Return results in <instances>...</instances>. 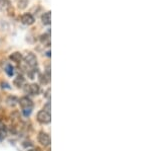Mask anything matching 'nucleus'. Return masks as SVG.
I'll list each match as a JSON object with an SVG mask.
<instances>
[{
  "instance_id": "1",
  "label": "nucleus",
  "mask_w": 151,
  "mask_h": 151,
  "mask_svg": "<svg viewBox=\"0 0 151 151\" xmlns=\"http://www.w3.org/2000/svg\"><path fill=\"white\" fill-rule=\"evenodd\" d=\"M23 90L26 94H30V96H37L40 91V87L38 84L32 83V84H24Z\"/></svg>"
},
{
  "instance_id": "2",
  "label": "nucleus",
  "mask_w": 151,
  "mask_h": 151,
  "mask_svg": "<svg viewBox=\"0 0 151 151\" xmlns=\"http://www.w3.org/2000/svg\"><path fill=\"white\" fill-rule=\"evenodd\" d=\"M24 62H25V64L27 65V66H29L30 68H33V69L37 66V58H36V56L31 52H29L25 55V57H24Z\"/></svg>"
},
{
  "instance_id": "3",
  "label": "nucleus",
  "mask_w": 151,
  "mask_h": 151,
  "mask_svg": "<svg viewBox=\"0 0 151 151\" xmlns=\"http://www.w3.org/2000/svg\"><path fill=\"white\" fill-rule=\"evenodd\" d=\"M50 119H52V117H50V114L47 113V112L40 111L37 113V121L40 122V124H42V125H47V124L50 123Z\"/></svg>"
},
{
  "instance_id": "4",
  "label": "nucleus",
  "mask_w": 151,
  "mask_h": 151,
  "mask_svg": "<svg viewBox=\"0 0 151 151\" xmlns=\"http://www.w3.org/2000/svg\"><path fill=\"white\" fill-rule=\"evenodd\" d=\"M38 141H40V143L41 145L48 146L50 144V137L47 132L41 131V132L38 133Z\"/></svg>"
},
{
  "instance_id": "5",
  "label": "nucleus",
  "mask_w": 151,
  "mask_h": 151,
  "mask_svg": "<svg viewBox=\"0 0 151 151\" xmlns=\"http://www.w3.org/2000/svg\"><path fill=\"white\" fill-rule=\"evenodd\" d=\"M18 104H20V107L22 108V109H32V108H33V101L27 96H24L22 98H20V101H18Z\"/></svg>"
},
{
  "instance_id": "6",
  "label": "nucleus",
  "mask_w": 151,
  "mask_h": 151,
  "mask_svg": "<svg viewBox=\"0 0 151 151\" xmlns=\"http://www.w3.org/2000/svg\"><path fill=\"white\" fill-rule=\"evenodd\" d=\"M35 21V18H33V15L31 13H24L22 16H21V23L25 26H31L33 24Z\"/></svg>"
},
{
  "instance_id": "7",
  "label": "nucleus",
  "mask_w": 151,
  "mask_h": 151,
  "mask_svg": "<svg viewBox=\"0 0 151 151\" xmlns=\"http://www.w3.org/2000/svg\"><path fill=\"white\" fill-rule=\"evenodd\" d=\"M0 10L9 12L11 10V3L9 0H0Z\"/></svg>"
},
{
  "instance_id": "8",
  "label": "nucleus",
  "mask_w": 151,
  "mask_h": 151,
  "mask_svg": "<svg viewBox=\"0 0 151 151\" xmlns=\"http://www.w3.org/2000/svg\"><path fill=\"white\" fill-rule=\"evenodd\" d=\"M40 80L41 84H47L50 81V67L47 69V71L45 72V74L40 75Z\"/></svg>"
},
{
  "instance_id": "9",
  "label": "nucleus",
  "mask_w": 151,
  "mask_h": 151,
  "mask_svg": "<svg viewBox=\"0 0 151 151\" xmlns=\"http://www.w3.org/2000/svg\"><path fill=\"white\" fill-rule=\"evenodd\" d=\"M40 42L42 45L47 46V47H50V31L40 36Z\"/></svg>"
},
{
  "instance_id": "10",
  "label": "nucleus",
  "mask_w": 151,
  "mask_h": 151,
  "mask_svg": "<svg viewBox=\"0 0 151 151\" xmlns=\"http://www.w3.org/2000/svg\"><path fill=\"white\" fill-rule=\"evenodd\" d=\"M18 101H19V99L15 96H9L6 98V104H8L9 107H15V106H17Z\"/></svg>"
},
{
  "instance_id": "11",
  "label": "nucleus",
  "mask_w": 151,
  "mask_h": 151,
  "mask_svg": "<svg viewBox=\"0 0 151 151\" xmlns=\"http://www.w3.org/2000/svg\"><path fill=\"white\" fill-rule=\"evenodd\" d=\"M9 59H10L12 62L20 63L21 60H22V55H21V53H19V52H14L9 56Z\"/></svg>"
},
{
  "instance_id": "12",
  "label": "nucleus",
  "mask_w": 151,
  "mask_h": 151,
  "mask_svg": "<svg viewBox=\"0 0 151 151\" xmlns=\"http://www.w3.org/2000/svg\"><path fill=\"white\" fill-rule=\"evenodd\" d=\"M41 20H42V23L45 26H50V21H52V16H50V11H47L42 14L41 16Z\"/></svg>"
},
{
  "instance_id": "13",
  "label": "nucleus",
  "mask_w": 151,
  "mask_h": 151,
  "mask_svg": "<svg viewBox=\"0 0 151 151\" xmlns=\"http://www.w3.org/2000/svg\"><path fill=\"white\" fill-rule=\"evenodd\" d=\"M24 83H25V79H24V77L22 75H18V76L13 80V84L15 85L16 87H18V88L22 87Z\"/></svg>"
},
{
  "instance_id": "14",
  "label": "nucleus",
  "mask_w": 151,
  "mask_h": 151,
  "mask_svg": "<svg viewBox=\"0 0 151 151\" xmlns=\"http://www.w3.org/2000/svg\"><path fill=\"white\" fill-rule=\"evenodd\" d=\"M28 5V0H18L17 2V7L19 9H25Z\"/></svg>"
},
{
  "instance_id": "15",
  "label": "nucleus",
  "mask_w": 151,
  "mask_h": 151,
  "mask_svg": "<svg viewBox=\"0 0 151 151\" xmlns=\"http://www.w3.org/2000/svg\"><path fill=\"white\" fill-rule=\"evenodd\" d=\"M5 72L7 73L8 76H12L14 74V68L12 65H7L6 68H5Z\"/></svg>"
},
{
  "instance_id": "16",
  "label": "nucleus",
  "mask_w": 151,
  "mask_h": 151,
  "mask_svg": "<svg viewBox=\"0 0 151 151\" xmlns=\"http://www.w3.org/2000/svg\"><path fill=\"white\" fill-rule=\"evenodd\" d=\"M6 137V129H5V126L0 128V141L4 140V138Z\"/></svg>"
},
{
  "instance_id": "17",
  "label": "nucleus",
  "mask_w": 151,
  "mask_h": 151,
  "mask_svg": "<svg viewBox=\"0 0 151 151\" xmlns=\"http://www.w3.org/2000/svg\"><path fill=\"white\" fill-rule=\"evenodd\" d=\"M42 111H45V112H47V113L50 114V101H48L47 104H45Z\"/></svg>"
},
{
  "instance_id": "18",
  "label": "nucleus",
  "mask_w": 151,
  "mask_h": 151,
  "mask_svg": "<svg viewBox=\"0 0 151 151\" xmlns=\"http://www.w3.org/2000/svg\"><path fill=\"white\" fill-rule=\"evenodd\" d=\"M31 112H32V109H22V114L25 117H29L31 115Z\"/></svg>"
},
{
  "instance_id": "19",
  "label": "nucleus",
  "mask_w": 151,
  "mask_h": 151,
  "mask_svg": "<svg viewBox=\"0 0 151 151\" xmlns=\"http://www.w3.org/2000/svg\"><path fill=\"white\" fill-rule=\"evenodd\" d=\"M45 98L48 99V101H50V88L47 89V91H45Z\"/></svg>"
},
{
  "instance_id": "20",
  "label": "nucleus",
  "mask_w": 151,
  "mask_h": 151,
  "mask_svg": "<svg viewBox=\"0 0 151 151\" xmlns=\"http://www.w3.org/2000/svg\"><path fill=\"white\" fill-rule=\"evenodd\" d=\"M1 86H2V88H10V87H9V85L7 83H4V82H2V83H1Z\"/></svg>"
},
{
  "instance_id": "21",
  "label": "nucleus",
  "mask_w": 151,
  "mask_h": 151,
  "mask_svg": "<svg viewBox=\"0 0 151 151\" xmlns=\"http://www.w3.org/2000/svg\"><path fill=\"white\" fill-rule=\"evenodd\" d=\"M47 57H50V51H47Z\"/></svg>"
},
{
  "instance_id": "22",
  "label": "nucleus",
  "mask_w": 151,
  "mask_h": 151,
  "mask_svg": "<svg viewBox=\"0 0 151 151\" xmlns=\"http://www.w3.org/2000/svg\"><path fill=\"white\" fill-rule=\"evenodd\" d=\"M27 151H38V149L36 150V149H28Z\"/></svg>"
}]
</instances>
